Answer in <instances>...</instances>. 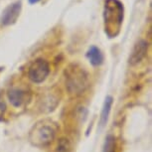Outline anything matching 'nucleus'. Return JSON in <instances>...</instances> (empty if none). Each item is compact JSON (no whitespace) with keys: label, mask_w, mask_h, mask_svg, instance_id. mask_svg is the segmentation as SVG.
Masks as SVG:
<instances>
[{"label":"nucleus","mask_w":152,"mask_h":152,"mask_svg":"<svg viewBox=\"0 0 152 152\" xmlns=\"http://www.w3.org/2000/svg\"><path fill=\"white\" fill-rule=\"evenodd\" d=\"M148 49V43L145 40H139L138 42H136V44L134 45L132 49V52L130 54L129 57V64L131 66H135L139 64L142 61V59L144 58L146 53H147Z\"/></svg>","instance_id":"423d86ee"},{"label":"nucleus","mask_w":152,"mask_h":152,"mask_svg":"<svg viewBox=\"0 0 152 152\" xmlns=\"http://www.w3.org/2000/svg\"><path fill=\"white\" fill-rule=\"evenodd\" d=\"M4 111H5V104L3 102H1V100H0V118L3 116Z\"/></svg>","instance_id":"f8f14e48"},{"label":"nucleus","mask_w":152,"mask_h":152,"mask_svg":"<svg viewBox=\"0 0 152 152\" xmlns=\"http://www.w3.org/2000/svg\"><path fill=\"white\" fill-rule=\"evenodd\" d=\"M115 150V138L113 135H108L105 138L102 152H114Z\"/></svg>","instance_id":"9d476101"},{"label":"nucleus","mask_w":152,"mask_h":152,"mask_svg":"<svg viewBox=\"0 0 152 152\" xmlns=\"http://www.w3.org/2000/svg\"><path fill=\"white\" fill-rule=\"evenodd\" d=\"M40 0H29V3L30 4H35V3H38Z\"/></svg>","instance_id":"ddd939ff"},{"label":"nucleus","mask_w":152,"mask_h":152,"mask_svg":"<svg viewBox=\"0 0 152 152\" xmlns=\"http://www.w3.org/2000/svg\"><path fill=\"white\" fill-rule=\"evenodd\" d=\"M111 104H113V97L107 96V99L104 100V107H102V115H100V125L102 126H104L107 121L108 115H110V113Z\"/></svg>","instance_id":"1a4fd4ad"},{"label":"nucleus","mask_w":152,"mask_h":152,"mask_svg":"<svg viewBox=\"0 0 152 152\" xmlns=\"http://www.w3.org/2000/svg\"><path fill=\"white\" fill-rule=\"evenodd\" d=\"M88 87V75L78 66L69 68L67 75V88L71 94H81Z\"/></svg>","instance_id":"f257e3e1"},{"label":"nucleus","mask_w":152,"mask_h":152,"mask_svg":"<svg viewBox=\"0 0 152 152\" xmlns=\"http://www.w3.org/2000/svg\"><path fill=\"white\" fill-rule=\"evenodd\" d=\"M123 19V6L118 0H107L104 6V20L108 25L110 22H117L120 25Z\"/></svg>","instance_id":"20e7f679"},{"label":"nucleus","mask_w":152,"mask_h":152,"mask_svg":"<svg viewBox=\"0 0 152 152\" xmlns=\"http://www.w3.org/2000/svg\"><path fill=\"white\" fill-rule=\"evenodd\" d=\"M70 150H71V146L69 140L67 138H62L60 139L55 152H70Z\"/></svg>","instance_id":"9b49d317"},{"label":"nucleus","mask_w":152,"mask_h":152,"mask_svg":"<svg viewBox=\"0 0 152 152\" xmlns=\"http://www.w3.org/2000/svg\"><path fill=\"white\" fill-rule=\"evenodd\" d=\"M49 73H50V67L48 62L43 59H37L30 66L28 77L33 83L40 84L47 79Z\"/></svg>","instance_id":"7ed1b4c3"},{"label":"nucleus","mask_w":152,"mask_h":152,"mask_svg":"<svg viewBox=\"0 0 152 152\" xmlns=\"http://www.w3.org/2000/svg\"><path fill=\"white\" fill-rule=\"evenodd\" d=\"M22 10V2L16 1L14 3L8 5L2 12L1 18H0V22L4 26H9V25L14 24L18 17L21 13Z\"/></svg>","instance_id":"39448f33"},{"label":"nucleus","mask_w":152,"mask_h":152,"mask_svg":"<svg viewBox=\"0 0 152 152\" xmlns=\"http://www.w3.org/2000/svg\"><path fill=\"white\" fill-rule=\"evenodd\" d=\"M56 130L50 123H38L30 133V140L36 146H45L53 141Z\"/></svg>","instance_id":"f03ea898"},{"label":"nucleus","mask_w":152,"mask_h":152,"mask_svg":"<svg viewBox=\"0 0 152 152\" xmlns=\"http://www.w3.org/2000/svg\"><path fill=\"white\" fill-rule=\"evenodd\" d=\"M87 57L88 59V61L93 66H99L102 64L104 62V55L100 52V50L96 46H91L88 49Z\"/></svg>","instance_id":"0eeeda50"},{"label":"nucleus","mask_w":152,"mask_h":152,"mask_svg":"<svg viewBox=\"0 0 152 152\" xmlns=\"http://www.w3.org/2000/svg\"><path fill=\"white\" fill-rule=\"evenodd\" d=\"M8 99L14 107H21L25 102V94L20 90H11L8 93Z\"/></svg>","instance_id":"6e6552de"}]
</instances>
